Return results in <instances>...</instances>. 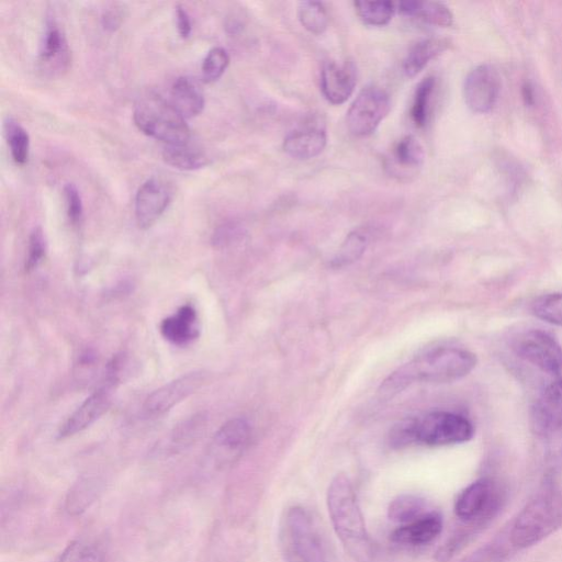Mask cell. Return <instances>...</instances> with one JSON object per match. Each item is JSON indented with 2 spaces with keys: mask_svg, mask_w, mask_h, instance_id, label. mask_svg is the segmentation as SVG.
Masks as SVG:
<instances>
[{
  "mask_svg": "<svg viewBox=\"0 0 562 562\" xmlns=\"http://www.w3.org/2000/svg\"><path fill=\"white\" fill-rule=\"evenodd\" d=\"M477 366V357L465 348L436 347L414 358L391 374L379 389L381 398L390 399L414 382L445 384L468 376Z\"/></svg>",
  "mask_w": 562,
  "mask_h": 562,
  "instance_id": "obj_1",
  "label": "cell"
},
{
  "mask_svg": "<svg viewBox=\"0 0 562 562\" xmlns=\"http://www.w3.org/2000/svg\"><path fill=\"white\" fill-rule=\"evenodd\" d=\"M328 508L334 531L348 555L358 562H372L376 550L370 539L352 482L337 475L328 491Z\"/></svg>",
  "mask_w": 562,
  "mask_h": 562,
  "instance_id": "obj_2",
  "label": "cell"
},
{
  "mask_svg": "<svg viewBox=\"0 0 562 562\" xmlns=\"http://www.w3.org/2000/svg\"><path fill=\"white\" fill-rule=\"evenodd\" d=\"M474 434V425L463 415L437 411L422 418L404 420L393 427L390 444L398 448L411 444L454 445L470 441Z\"/></svg>",
  "mask_w": 562,
  "mask_h": 562,
  "instance_id": "obj_3",
  "label": "cell"
},
{
  "mask_svg": "<svg viewBox=\"0 0 562 562\" xmlns=\"http://www.w3.org/2000/svg\"><path fill=\"white\" fill-rule=\"evenodd\" d=\"M133 120L146 136L167 145L187 143L190 139L186 119L170 101L155 93L145 94L138 99Z\"/></svg>",
  "mask_w": 562,
  "mask_h": 562,
  "instance_id": "obj_4",
  "label": "cell"
},
{
  "mask_svg": "<svg viewBox=\"0 0 562 562\" xmlns=\"http://www.w3.org/2000/svg\"><path fill=\"white\" fill-rule=\"evenodd\" d=\"M281 545L290 562H329V552L310 513L300 507L289 509L281 522Z\"/></svg>",
  "mask_w": 562,
  "mask_h": 562,
  "instance_id": "obj_5",
  "label": "cell"
},
{
  "mask_svg": "<svg viewBox=\"0 0 562 562\" xmlns=\"http://www.w3.org/2000/svg\"><path fill=\"white\" fill-rule=\"evenodd\" d=\"M562 525V496L554 489H545L517 517L512 542L525 548L542 542Z\"/></svg>",
  "mask_w": 562,
  "mask_h": 562,
  "instance_id": "obj_6",
  "label": "cell"
},
{
  "mask_svg": "<svg viewBox=\"0 0 562 562\" xmlns=\"http://www.w3.org/2000/svg\"><path fill=\"white\" fill-rule=\"evenodd\" d=\"M391 109L389 94L378 86H367L347 111V128L357 138L373 134Z\"/></svg>",
  "mask_w": 562,
  "mask_h": 562,
  "instance_id": "obj_7",
  "label": "cell"
},
{
  "mask_svg": "<svg viewBox=\"0 0 562 562\" xmlns=\"http://www.w3.org/2000/svg\"><path fill=\"white\" fill-rule=\"evenodd\" d=\"M514 353L548 375L562 373V347L554 336L541 330H530L517 335L513 341Z\"/></svg>",
  "mask_w": 562,
  "mask_h": 562,
  "instance_id": "obj_8",
  "label": "cell"
},
{
  "mask_svg": "<svg viewBox=\"0 0 562 562\" xmlns=\"http://www.w3.org/2000/svg\"><path fill=\"white\" fill-rule=\"evenodd\" d=\"M207 374L194 372L179 377L167 385L155 390L145 400L143 412L146 417H161L171 411L177 404L183 402L205 385Z\"/></svg>",
  "mask_w": 562,
  "mask_h": 562,
  "instance_id": "obj_9",
  "label": "cell"
},
{
  "mask_svg": "<svg viewBox=\"0 0 562 562\" xmlns=\"http://www.w3.org/2000/svg\"><path fill=\"white\" fill-rule=\"evenodd\" d=\"M501 88L500 76L491 65H480L465 81L466 104L476 114H487L496 105Z\"/></svg>",
  "mask_w": 562,
  "mask_h": 562,
  "instance_id": "obj_10",
  "label": "cell"
},
{
  "mask_svg": "<svg viewBox=\"0 0 562 562\" xmlns=\"http://www.w3.org/2000/svg\"><path fill=\"white\" fill-rule=\"evenodd\" d=\"M174 191L170 184L161 178H150L138 190L136 197V218L140 229L154 226L171 205Z\"/></svg>",
  "mask_w": 562,
  "mask_h": 562,
  "instance_id": "obj_11",
  "label": "cell"
},
{
  "mask_svg": "<svg viewBox=\"0 0 562 562\" xmlns=\"http://www.w3.org/2000/svg\"><path fill=\"white\" fill-rule=\"evenodd\" d=\"M498 490L493 483L482 479L472 483L458 497L455 511L460 520L475 522L489 517L497 510Z\"/></svg>",
  "mask_w": 562,
  "mask_h": 562,
  "instance_id": "obj_12",
  "label": "cell"
},
{
  "mask_svg": "<svg viewBox=\"0 0 562 562\" xmlns=\"http://www.w3.org/2000/svg\"><path fill=\"white\" fill-rule=\"evenodd\" d=\"M251 426L243 419H234L221 426L213 437L211 457L218 466H228L245 451L251 438Z\"/></svg>",
  "mask_w": 562,
  "mask_h": 562,
  "instance_id": "obj_13",
  "label": "cell"
},
{
  "mask_svg": "<svg viewBox=\"0 0 562 562\" xmlns=\"http://www.w3.org/2000/svg\"><path fill=\"white\" fill-rule=\"evenodd\" d=\"M356 69L352 62L344 64L327 61L321 71V91L330 104L340 106L353 95L357 84Z\"/></svg>",
  "mask_w": 562,
  "mask_h": 562,
  "instance_id": "obj_14",
  "label": "cell"
},
{
  "mask_svg": "<svg viewBox=\"0 0 562 562\" xmlns=\"http://www.w3.org/2000/svg\"><path fill=\"white\" fill-rule=\"evenodd\" d=\"M111 406V397L108 387L98 389L89 396L71 417L65 421L59 431L60 440L81 433L93 425L108 411Z\"/></svg>",
  "mask_w": 562,
  "mask_h": 562,
  "instance_id": "obj_15",
  "label": "cell"
},
{
  "mask_svg": "<svg viewBox=\"0 0 562 562\" xmlns=\"http://www.w3.org/2000/svg\"><path fill=\"white\" fill-rule=\"evenodd\" d=\"M532 426L538 434L553 433L562 427V379L554 382L532 409Z\"/></svg>",
  "mask_w": 562,
  "mask_h": 562,
  "instance_id": "obj_16",
  "label": "cell"
},
{
  "mask_svg": "<svg viewBox=\"0 0 562 562\" xmlns=\"http://www.w3.org/2000/svg\"><path fill=\"white\" fill-rule=\"evenodd\" d=\"M442 516L436 512H430L421 519L402 525L393 532L391 539L404 546H423L430 544L442 533Z\"/></svg>",
  "mask_w": 562,
  "mask_h": 562,
  "instance_id": "obj_17",
  "label": "cell"
},
{
  "mask_svg": "<svg viewBox=\"0 0 562 562\" xmlns=\"http://www.w3.org/2000/svg\"><path fill=\"white\" fill-rule=\"evenodd\" d=\"M164 339L176 346H186L198 339L199 319L197 311L189 305L179 308L173 316L161 323Z\"/></svg>",
  "mask_w": 562,
  "mask_h": 562,
  "instance_id": "obj_18",
  "label": "cell"
},
{
  "mask_svg": "<svg viewBox=\"0 0 562 562\" xmlns=\"http://www.w3.org/2000/svg\"><path fill=\"white\" fill-rule=\"evenodd\" d=\"M327 142V133L323 129L306 128L290 133L285 139L284 150L292 159L306 161L319 156Z\"/></svg>",
  "mask_w": 562,
  "mask_h": 562,
  "instance_id": "obj_19",
  "label": "cell"
},
{
  "mask_svg": "<svg viewBox=\"0 0 562 562\" xmlns=\"http://www.w3.org/2000/svg\"><path fill=\"white\" fill-rule=\"evenodd\" d=\"M40 63L51 72H62L69 67L70 49L64 33L55 22L48 25L40 49Z\"/></svg>",
  "mask_w": 562,
  "mask_h": 562,
  "instance_id": "obj_20",
  "label": "cell"
},
{
  "mask_svg": "<svg viewBox=\"0 0 562 562\" xmlns=\"http://www.w3.org/2000/svg\"><path fill=\"white\" fill-rule=\"evenodd\" d=\"M424 151L420 142L408 136L393 146L388 160L390 173L397 176H409L423 165Z\"/></svg>",
  "mask_w": 562,
  "mask_h": 562,
  "instance_id": "obj_21",
  "label": "cell"
},
{
  "mask_svg": "<svg viewBox=\"0 0 562 562\" xmlns=\"http://www.w3.org/2000/svg\"><path fill=\"white\" fill-rule=\"evenodd\" d=\"M170 103L185 119L194 118L205 108V97L187 77H178L171 91Z\"/></svg>",
  "mask_w": 562,
  "mask_h": 562,
  "instance_id": "obj_22",
  "label": "cell"
},
{
  "mask_svg": "<svg viewBox=\"0 0 562 562\" xmlns=\"http://www.w3.org/2000/svg\"><path fill=\"white\" fill-rule=\"evenodd\" d=\"M400 13L407 17H418L427 24L438 27H451L454 24V16L449 8L440 2H401Z\"/></svg>",
  "mask_w": 562,
  "mask_h": 562,
  "instance_id": "obj_23",
  "label": "cell"
},
{
  "mask_svg": "<svg viewBox=\"0 0 562 562\" xmlns=\"http://www.w3.org/2000/svg\"><path fill=\"white\" fill-rule=\"evenodd\" d=\"M448 47L449 42L445 39H426L415 44L404 60V73L408 77L417 76L427 64L445 52Z\"/></svg>",
  "mask_w": 562,
  "mask_h": 562,
  "instance_id": "obj_24",
  "label": "cell"
},
{
  "mask_svg": "<svg viewBox=\"0 0 562 562\" xmlns=\"http://www.w3.org/2000/svg\"><path fill=\"white\" fill-rule=\"evenodd\" d=\"M163 160L181 171H196L209 164L208 156L188 142L176 145H167L163 151Z\"/></svg>",
  "mask_w": 562,
  "mask_h": 562,
  "instance_id": "obj_25",
  "label": "cell"
},
{
  "mask_svg": "<svg viewBox=\"0 0 562 562\" xmlns=\"http://www.w3.org/2000/svg\"><path fill=\"white\" fill-rule=\"evenodd\" d=\"M101 491H103V483L99 479L82 478L67 493L66 511L73 516L81 515L97 500Z\"/></svg>",
  "mask_w": 562,
  "mask_h": 562,
  "instance_id": "obj_26",
  "label": "cell"
},
{
  "mask_svg": "<svg viewBox=\"0 0 562 562\" xmlns=\"http://www.w3.org/2000/svg\"><path fill=\"white\" fill-rule=\"evenodd\" d=\"M427 513L430 512L427 511L426 502L412 494H404L393 500L388 510L389 519L402 525L417 521Z\"/></svg>",
  "mask_w": 562,
  "mask_h": 562,
  "instance_id": "obj_27",
  "label": "cell"
},
{
  "mask_svg": "<svg viewBox=\"0 0 562 562\" xmlns=\"http://www.w3.org/2000/svg\"><path fill=\"white\" fill-rule=\"evenodd\" d=\"M435 87V78L426 77L414 93L410 115L414 125L418 128H424L430 120Z\"/></svg>",
  "mask_w": 562,
  "mask_h": 562,
  "instance_id": "obj_28",
  "label": "cell"
},
{
  "mask_svg": "<svg viewBox=\"0 0 562 562\" xmlns=\"http://www.w3.org/2000/svg\"><path fill=\"white\" fill-rule=\"evenodd\" d=\"M356 13L365 25L384 27L389 24L395 15V4L392 2H356Z\"/></svg>",
  "mask_w": 562,
  "mask_h": 562,
  "instance_id": "obj_29",
  "label": "cell"
},
{
  "mask_svg": "<svg viewBox=\"0 0 562 562\" xmlns=\"http://www.w3.org/2000/svg\"><path fill=\"white\" fill-rule=\"evenodd\" d=\"M207 427V417L204 413H199L178 424L172 435L171 445L176 449H183L193 443L204 434Z\"/></svg>",
  "mask_w": 562,
  "mask_h": 562,
  "instance_id": "obj_30",
  "label": "cell"
},
{
  "mask_svg": "<svg viewBox=\"0 0 562 562\" xmlns=\"http://www.w3.org/2000/svg\"><path fill=\"white\" fill-rule=\"evenodd\" d=\"M298 17L302 27L313 35H322L329 27L328 11L319 2H301Z\"/></svg>",
  "mask_w": 562,
  "mask_h": 562,
  "instance_id": "obj_31",
  "label": "cell"
},
{
  "mask_svg": "<svg viewBox=\"0 0 562 562\" xmlns=\"http://www.w3.org/2000/svg\"><path fill=\"white\" fill-rule=\"evenodd\" d=\"M5 132L14 161L19 165L26 164L30 153V137L28 132L20 123L11 118H8L5 122Z\"/></svg>",
  "mask_w": 562,
  "mask_h": 562,
  "instance_id": "obj_32",
  "label": "cell"
},
{
  "mask_svg": "<svg viewBox=\"0 0 562 562\" xmlns=\"http://www.w3.org/2000/svg\"><path fill=\"white\" fill-rule=\"evenodd\" d=\"M368 245L367 230H356L347 236L339 253L336 254L332 265L343 267L359 260L365 253Z\"/></svg>",
  "mask_w": 562,
  "mask_h": 562,
  "instance_id": "obj_33",
  "label": "cell"
},
{
  "mask_svg": "<svg viewBox=\"0 0 562 562\" xmlns=\"http://www.w3.org/2000/svg\"><path fill=\"white\" fill-rule=\"evenodd\" d=\"M532 311L536 318L562 327V292L537 298Z\"/></svg>",
  "mask_w": 562,
  "mask_h": 562,
  "instance_id": "obj_34",
  "label": "cell"
},
{
  "mask_svg": "<svg viewBox=\"0 0 562 562\" xmlns=\"http://www.w3.org/2000/svg\"><path fill=\"white\" fill-rule=\"evenodd\" d=\"M230 63V56L226 49L216 47L209 51L202 62V78L206 83L217 82L226 72Z\"/></svg>",
  "mask_w": 562,
  "mask_h": 562,
  "instance_id": "obj_35",
  "label": "cell"
},
{
  "mask_svg": "<svg viewBox=\"0 0 562 562\" xmlns=\"http://www.w3.org/2000/svg\"><path fill=\"white\" fill-rule=\"evenodd\" d=\"M47 243L44 233L40 227L32 231L29 240V252L26 261V272L32 273L36 271L46 256Z\"/></svg>",
  "mask_w": 562,
  "mask_h": 562,
  "instance_id": "obj_36",
  "label": "cell"
},
{
  "mask_svg": "<svg viewBox=\"0 0 562 562\" xmlns=\"http://www.w3.org/2000/svg\"><path fill=\"white\" fill-rule=\"evenodd\" d=\"M67 216L73 227L81 226L84 215L83 200L80 190L74 184H66L64 187Z\"/></svg>",
  "mask_w": 562,
  "mask_h": 562,
  "instance_id": "obj_37",
  "label": "cell"
},
{
  "mask_svg": "<svg viewBox=\"0 0 562 562\" xmlns=\"http://www.w3.org/2000/svg\"><path fill=\"white\" fill-rule=\"evenodd\" d=\"M176 21L179 35H181L182 38L187 39L190 36L191 29H193V27H191V20L187 10L181 5L176 7Z\"/></svg>",
  "mask_w": 562,
  "mask_h": 562,
  "instance_id": "obj_38",
  "label": "cell"
},
{
  "mask_svg": "<svg viewBox=\"0 0 562 562\" xmlns=\"http://www.w3.org/2000/svg\"><path fill=\"white\" fill-rule=\"evenodd\" d=\"M101 24L107 31H116L122 24V11L118 8H111L105 11Z\"/></svg>",
  "mask_w": 562,
  "mask_h": 562,
  "instance_id": "obj_39",
  "label": "cell"
},
{
  "mask_svg": "<svg viewBox=\"0 0 562 562\" xmlns=\"http://www.w3.org/2000/svg\"><path fill=\"white\" fill-rule=\"evenodd\" d=\"M240 229L235 224H226L218 230L215 235V243L219 246L227 245L239 236Z\"/></svg>",
  "mask_w": 562,
  "mask_h": 562,
  "instance_id": "obj_40",
  "label": "cell"
},
{
  "mask_svg": "<svg viewBox=\"0 0 562 562\" xmlns=\"http://www.w3.org/2000/svg\"><path fill=\"white\" fill-rule=\"evenodd\" d=\"M74 562H105V555L98 547L88 546L77 554Z\"/></svg>",
  "mask_w": 562,
  "mask_h": 562,
  "instance_id": "obj_41",
  "label": "cell"
},
{
  "mask_svg": "<svg viewBox=\"0 0 562 562\" xmlns=\"http://www.w3.org/2000/svg\"><path fill=\"white\" fill-rule=\"evenodd\" d=\"M523 96L526 100V104L532 105L534 103L533 89L530 85H525L523 88Z\"/></svg>",
  "mask_w": 562,
  "mask_h": 562,
  "instance_id": "obj_42",
  "label": "cell"
}]
</instances>
